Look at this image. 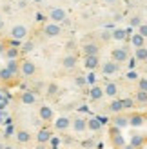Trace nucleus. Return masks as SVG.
Instances as JSON below:
<instances>
[{
	"instance_id": "obj_1",
	"label": "nucleus",
	"mask_w": 147,
	"mask_h": 149,
	"mask_svg": "<svg viewBox=\"0 0 147 149\" xmlns=\"http://www.w3.org/2000/svg\"><path fill=\"white\" fill-rule=\"evenodd\" d=\"M109 138H111V146L114 149H122L123 146H126V140H123V135L120 133L118 127H113L111 131H109Z\"/></svg>"
},
{
	"instance_id": "obj_2",
	"label": "nucleus",
	"mask_w": 147,
	"mask_h": 149,
	"mask_svg": "<svg viewBox=\"0 0 147 149\" xmlns=\"http://www.w3.org/2000/svg\"><path fill=\"white\" fill-rule=\"evenodd\" d=\"M111 58H113V62H116V64L127 62L129 60V51H127V47H114L111 51Z\"/></svg>"
},
{
	"instance_id": "obj_3",
	"label": "nucleus",
	"mask_w": 147,
	"mask_h": 149,
	"mask_svg": "<svg viewBox=\"0 0 147 149\" xmlns=\"http://www.w3.org/2000/svg\"><path fill=\"white\" fill-rule=\"evenodd\" d=\"M9 35H11L13 40L22 42V40H26V36H27V27L22 26V24H17V26L11 27V33H9Z\"/></svg>"
},
{
	"instance_id": "obj_4",
	"label": "nucleus",
	"mask_w": 147,
	"mask_h": 149,
	"mask_svg": "<svg viewBox=\"0 0 147 149\" xmlns=\"http://www.w3.org/2000/svg\"><path fill=\"white\" fill-rule=\"evenodd\" d=\"M35 73H36L35 62H31V60H22L20 62V74H24L26 78H31V77H35Z\"/></svg>"
},
{
	"instance_id": "obj_5",
	"label": "nucleus",
	"mask_w": 147,
	"mask_h": 149,
	"mask_svg": "<svg viewBox=\"0 0 147 149\" xmlns=\"http://www.w3.org/2000/svg\"><path fill=\"white\" fill-rule=\"evenodd\" d=\"M49 18H51V22H55V24H60V22H64L67 18V13H65V9H62V7H53V9L49 11Z\"/></svg>"
},
{
	"instance_id": "obj_6",
	"label": "nucleus",
	"mask_w": 147,
	"mask_h": 149,
	"mask_svg": "<svg viewBox=\"0 0 147 149\" xmlns=\"http://www.w3.org/2000/svg\"><path fill=\"white\" fill-rule=\"evenodd\" d=\"M42 31H44V35H46L47 38H53V36H58V35L62 33V27L58 26V24H55V22H49V24L44 26Z\"/></svg>"
},
{
	"instance_id": "obj_7",
	"label": "nucleus",
	"mask_w": 147,
	"mask_h": 149,
	"mask_svg": "<svg viewBox=\"0 0 147 149\" xmlns=\"http://www.w3.org/2000/svg\"><path fill=\"white\" fill-rule=\"evenodd\" d=\"M71 127H73L75 133H84L87 129V118H84V116L73 118V120H71Z\"/></svg>"
},
{
	"instance_id": "obj_8",
	"label": "nucleus",
	"mask_w": 147,
	"mask_h": 149,
	"mask_svg": "<svg viewBox=\"0 0 147 149\" xmlns=\"http://www.w3.org/2000/svg\"><path fill=\"white\" fill-rule=\"evenodd\" d=\"M100 69H102V73H104L105 77H111V74H114L118 71V64L113 62V60H107V62H104L100 65Z\"/></svg>"
},
{
	"instance_id": "obj_9",
	"label": "nucleus",
	"mask_w": 147,
	"mask_h": 149,
	"mask_svg": "<svg viewBox=\"0 0 147 149\" xmlns=\"http://www.w3.org/2000/svg\"><path fill=\"white\" fill-rule=\"evenodd\" d=\"M82 51H84V56H93V55L100 53V47H98V44H94V42H87L82 46Z\"/></svg>"
},
{
	"instance_id": "obj_10",
	"label": "nucleus",
	"mask_w": 147,
	"mask_h": 149,
	"mask_svg": "<svg viewBox=\"0 0 147 149\" xmlns=\"http://www.w3.org/2000/svg\"><path fill=\"white\" fill-rule=\"evenodd\" d=\"M69 127H71V118L60 116V118H56V120H55V129L56 131H67Z\"/></svg>"
},
{
	"instance_id": "obj_11",
	"label": "nucleus",
	"mask_w": 147,
	"mask_h": 149,
	"mask_svg": "<svg viewBox=\"0 0 147 149\" xmlns=\"http://www.w3.org/2000/svg\"><path fill=\"white\" fill-rule=\"evenodd\" d=\"M84 65H85V69H89V71H94L100 65V58L98 55H93V56H85L84 58Z\"/></svg>"
},
{
	"instance_id": "obj_12",
	"label": "nucleus",
	"mask_w": 147,
	"mask_h": 149,
	"mask_svg": "<svg viewBox=\"0 0 147 149\" xmlns=\"http://www.w3.org/2000/svg\"><path fill=\"white\" fill-rule=\"evenodd\" d=\"M38 115H40V120H44V122H51V120H53V116H55L53 109H51L49 106H40Z\"/></svg>"
},
{
	"instance_id": "obj_13",
	"label": "nucleus",
	"mask_w": 147,
	"mask_h": 149,
	"mask_svg": "<svg viewBox=\"0 0 147 149\" xmlns=\"http://www.w3.org/2000/svg\"><path fill=\"white\" fill-rule=\"evenodd\" d=\"M20 102L24 104V106H33V104L36 102V95L35 91H24L20 95Z\"/></svg>"
},
{
	"instance_id": "obj_14",
	"label": "nucleus",
	"mask_w": 147,
	"mask_h": 149,
	"mask_svg": "<svg viewBox=\"0 0 147 149\" xmlns=\"http://www.w3.org/2000/svg\"><path fill=\"white\" fill-rule=\"evenodd\" d=\"M62 68L64 69H75L76 68V55H65L62 58Z\"/></svg>"
},
{
	"instance_id": "obj_15",
	"label": "nucleus",
	"mask_w": 147,
	"mask_h": 149,
	"mask_svg": "<svg viewBox=\"0 0 147 149\" xmlns=\"http://www.w3.org/2000/svg\"><path fill=\"white\" fill-rule=\"evenodd\" d=\"M127 125H129V116L116 115V116L113 118V127H118V129H122V127H127Z\"/></svg>"
},
{
	"instance_id": "obj_16",
	"label": "nucleus",
	"mask_w": 147,
	"mask_h": 149,
	"mask_svg": "<svg viewBox=\"0 0 147 149\" xmlns=\"http://www.w3.org/2000/svg\"><path fill=\"white\" fill-rule=\"evenodd\" d=\"M87 129L93 131V133H96L102 129V120L96 116H93V118H87Z\"/></svg>"
},
{
	"instance_id": "obj_17",
	"label": "nucleus",
	"mask_w": 147,
	"mask_h": 149,
	"mask_svg": "<svg viewBox=\"0 0 147 149\" xmlns=\"http://www.w3.org/2000/svg\"><path fill=\"white\" fill-rule=\"evenodd\" d=\"M113 38L118 40V42H126V40L129 38V33L126 31V29L118 27V29H114V31H113Z\"/></svg>"
},
{
	"instance_id": "obj_18",
	"label": "nucleus",
	"mask_w": 147,
	"mask_h": 149,
	"mask_svg": "<svg viewBox=\"0 0 147 149\" xmlns=\"http://www.w3.org/2000/svg\"><path fill=\"white\" fill-rule=\"evenodd\" d=\"M104 95H107V96H116V95H118V86H116L114 82H107L105 87H104Z\"/></svg>"
},
{
	"instance_id": "obj_19",
	"label": "nucleus",
	"mask_w": 147,
	"mask_h": 149,
	"mask_svg": "<svg viewBox=\"0 0 147 149\" xmlns=\"http://www.w3.org/2000/svg\"><path fill=\"white\" fill-rule=\"evenodd\" d=\"M36 140H38V144H47L51 140V131L49 129H40L38 135H36Z\"/></svg>"
},
{
	"instance_id": "obj_20",
	"label": "nucleus",
	"mask_w": 147,
	"mask_h": 149,
	"mask_svg": "<svg viewBox=\"0 0 147 149\" xmlns=\"http://www.w3.org/2000/svg\"><path fill=\"white\" fill-rule=\"evenodd\" d=\"M129 38H131V44H133V47L135 49H138V47H144V36L142 35H138V33H133V35H131L129 36Z\"/></svg>"
},
{
	"instance_id": "obj_21",
	"label": "nucleus",
	"mask_w": 147,
	"mask_h": 149,
	"mask_svg": "<svg viewBox=\"0 0 147 149\" xmlns=\"http://www.w3.org/2000/svg\"><path fill=\"white\" fill-rule=\"evenodd\" d=\"M131 146H133L135 149H140L144 144H145V138L142 136V135H131V142H129Z\"/></svg>"
},
{
	"instance_id": "obj_22",
	"label": "nucleus",
	"mask_w": 147,
	"mask_h": 149,
	"mask_svg": "<svg viewBox=\"0 0 147 149\" xmlns=\"http://www.w3.org/2000/svg\"><path fill=\"white\" fill-rule=\"evenodd\" d=\"M89 96L93 100H100L102 96H104V87H100V86H93L91 87V91H89Z\"/></svg>"
},
{
	"instance_id": "obj_23",
	"label": "nucleus",
	"mask_w": 147,
	"mask_h": 149,
	"mask_svg": "<svg viewBox=\"0 0 147 149\" xmlns=\"http://www.w3.org/2000/svg\"><path fill=\"white\" fill-rule=\"evenodd\" d=\"M6 68H7V71H9L13 77H17V74L20 73V64H18V60H9Z\"/></svg>"
},
{
	"instance_id": "obj_24",
	"label": "nucleus",
	"mask_w": 147,
	"mask_h": 149,
	"mask_svg": "<svg viewBox=\"0 0 147 149\" xmlns=\"http://www.w3.org/2000/svg\"><path fill=\"white\" fill-rule=\"evenodd\" d=\"M17 140L20 144H27L29 140H31V135H29V131H26V129H18L17 131Z\"/></svg>"
},
{
	"instance_id": "obj_25",
	"label": "nucleus",
	"mask_w": 147,
	"mask_h": 149,
	"mask_svg": "<svg viewBox=\"0 0 147 149\" xmlns=\"http://www.w3.org/2000/svg\"><path fill=\"white\" fill-rule=\"evenodd\" d=\"M109 111L114 115H120L123 111V106H122V100H113L111 104H109Z\"/></svg>"
},
{
	"instance_id": "obj_26",
	"label": "nucleus",
	"mask_w": 147,
	"mask_h": 149,
	"mask_svg": "<svg viewBox=\"0 0 147 149\" xmlns=\"http://www.w3.org/2000/svg\"><path fill=\"white\" fill-rule=\"evenodd\" d=\"M144 124V116L142 115H131L129 116V125H133V127H140V125Z\"/></svg>"
},
{
	"instance_id": "obj_27",
	"label": "nucleus",
	"mask_w": 147,
	"mask_h": 149,
	"mask_svg": "<svg viewBox=\"0 0 147 149\" xmlns=\"http://www.w3.org/2000/svg\"><path fill=\"white\" fill-rule=\"evenodd\" d=\"M135 56H136V60H140V62H145L147 60V47H138L135 49Z\"/></svg>"
},
{
	"instance_id": "obj_28",
	"label": "nucleus",
	"mask_w": 147,
	"mask_h": 149,
	"mask_svg": "<svg viewBox=\"0 0 147 149\" xmlns=\"http://www.w3.org/2000/svg\"><path fill=\"white\" fill-rule=\"evenodd\" d=\"M4 53H6V56L9 58V60H17L20 51H18V47H7V49L4 51Z\"/></svg>"
},
{
	"instance_id": "obj_29",
	"label": "nucleus",
	"mask_w": 147,
	"mask_h": 149,
	"mask_svg": "<svg viewBox=\"0 0 147 149\" xmlns=\"http://www.w3.org/2000/svg\"><path fill=\"white\" fill-rule=\"evenodd\" d=\"M46 93H47V96H56V95H58V84H55V82L47 84Z\"/></svg>"
},
{
	"instance_id": "obj_30",
	"label": "nucleus",
	"mask_w": 147,
	"mask_h": 149,
	"mask_svg": "<svg viewBox=\"0 0 147 149\" xmlns=\"http://www.w3.org/2000/svg\"><path fill=\"white\" fill-rule=\"evenodd\" d=\"M13 78V74L7 71V68H0V80L2 82H9Z\"/></svg>"
},
{
	"instance_id": "obj_31",
	"label": "nucleus",
	"mask_w": 147,
	"mask_h": 149,
	"mask_svg": "<svg viewBox=\"0 0 147 149\" xmlns=\"http://www.w3.org/2000/svg\"><path fill=\"white\" fill-rule=\"evenodd\" d=\"M135 102H138V104H142V106H145V104H147V93H144V91H138V93H136V98H135Z\"/></svg>"
},
{
	"instance_id": "obj_32",
	"label": "nucleus",
	"mask_w": 147,
	"mask_h": 149,
	"mask_svg": "<svg viewBox=\"0 0 147 149\" xmlns=\"http://www.w3.org/2000/svg\"><path fill=\"white\" fill-rule=\"evenodd\" d=\"M135 98H123L122 100V106H123V109H133L135 107Z\"/></svg>"
},
{
	"instance_id": "obj_33",
	"label": "nucleus",
	"mask_w": 147,
	"mask_h": 149,
	"mask_svg": "<svg viewBox=\"0 0 147 149\" xmlns=\"http://www.w3.org/2000/svg\"><path fill=\"white\" fill-rule=\"evenodd\" d=\"M138 91L147 93V78H140V80H138Z\"/></svg>"
},
{
	"instance_id": "obj_34",
	"label": "nucleus",
	"mask_w": 147,
	"mask_h": 149,
	"mask_svg": "<svg viewBox=\"0 0 147 149\" xmlns=\"http://www.w3.org/2000/svg\"><path fill=\"white\" fill-rule=\"evenodd\" d=\"M129 24H131V27H138V26L142 24V20H140V17H136V15H135V17H131Z\"/></svg>"
},
{
	"instance_id": "obj_35",
	"label": "nucleus",
	"mask_w": 147,
	"mask_h": 149,
	"mask_svg": "<svg viewBox=\"0 0 147 149\" xmlns=\"http://www.w3.org/2000/svg\"><path fill=\"white\" fill-rule=\"evenodd\" d=\"M138 35H142L144 38H147V24H144V22H142V24L138 26Z\"/></svg>"
},
{
	"instance_id": "obj_36",
	"label": "nucleus",
	"mask_w": 147,
	"mask_h": 149,
	"mask_svg": "<svg viewBox=\"0 0 147 149\" xmlns=\"http://www.w3.org/2000/svg\"><path fill=\"white\" fill-rule=\"evenodd\" d=\"M75 84H76L78 87H84V86L87 84V78H85V77H76V78H75Z\"/></svg>"
},
{
	"instance_id": "obj_37",
	"label": "nucleus",
	"mask_w": 147,
	"mask_h": 149,
	"mask_svg": "<svg viewBox=\"0 0 147 149\" xmlns=\"http://www.w3.org/2000/svg\"><path fill=\"white\" fill-rule=\"evenodd\" d=\"M33 49H35V42H26L24 47H22V51H24V53H29V51H33Z\"/></svg>"
},
{
	"instance_id": "obj_38",
	"label": "nucleus",
	"mask_w": 147,
	"mask_h": 149,
	"mask_svg": "<svg viewBox=\"0 0 147 149\" xmlns=\"http://www.w3.org/2000/svg\"><path fill=\"white\" fill-rule=\"evenodd\" d=\"M100 38L104 40V42H107L109 38H113V33H109V31H102V35H100Z\"/></svg>"
},
{
	"instance_id": "obj_39",
	"label": "nucleus",
	"mask_w": 147,
	"mask_h": 149,
	"mask_svg": "<svg viewBox=\"0 0 147 149\" xmlns=\"http://www.w3.org/2000/svg\"><path fill=\"white\" fill-rule=\"evenodd\" d=\"M126 77H127V80H136V78H138V74H136L135 71H129Z\"/></svg>"
},
{
	"instance_id": "obj_40",
	"label": "nucleus",
	"mask_w": 147,
	"mask_h": 149,
	"mask_svg": "<svg viewBox=\"0 0 147 149\" xmlns=\"http://www.w3.org/2000/svg\"><path fill=\"white\" fill-rule=\"evenodd\" d=\"M85 78H87V84H94V80H96V78H94V73H89Z\"/></svg>"
},
{
	"instance_id": "obj_41",
	"label": "nucleus",
	"mask_w": 147,
	"mask_h": 149,
	"mask_svg": "<svg viewBox=\"0 0 147 149\" xmlns=\"http://www.w3.org/2000/svg\"><path fill=\"white\" fill-rule=\"evenodd\" d=\"M11 133H13V127H11V125H9V127H7V129H6V136H9V135H11Z\"/></svg>"
},
{
	"instance_id": "obj_42",
	"label": "nucleus",
	"mask_w": 147,
	"mask_h": 149,
	"mask_svg": "<svg viewBox=\"0 0 147 149\" xmlns=\"http://www.w3.org/2000/svg\"><path fill=\"white\" fill-rule=\"evenodd\" d=\"M4 27V18H2V15H0V29Z\"/></svg>"
},
{
	"instance_id": "obj_43",
	"label": "nucleus",
	"mask_w": 147,
	"mask_h": 149,
	"mask_svg": "<svg viewBox=\"0 0 147 149\" xmlns=\"http://www.w3.org/2000/svg\"><path fill=\"white\" fill-rule=\"evenodd\" d=\"M36 149H46V144H38V146H36Z\"/></svg>"
},
{
	"instance_id": "obj_44",
	"label": "nucleus",
	"mask_w": 147,
	"mask_h": 149,
	"mask_svg": "<svg viewBox=\"0 0 147 149\" xmlns=\"http://www.w3.org/2000/svg\"><path fill=\"white\" fill-rule=\"evenodd\" d=\"M122 149H135V147H133V146H131V144H127V146H123Z\"/></svg>"
},
{
	"instance_id": "obj_45",
	"label": "nucleus",
	"mask_w": 147,
	"mask_h": 149,
	"mask_svg": "<svg viewBox=\"0 0 147 149\" xmlns=\"http://www.w3.org/2000/svg\"><path fill=\"white\" fill-rule=\"evenodd\" d=\"M105 2H107V4H116L118 0H105Z\"/></svg>"
},
{
	"instance_id": "obj_46",
	"label": "nucleus",
	"mask_w": 147,
	"mask_h": 149,
	"mask_svg": "<svg viewBox=\"0 0 147 149\" xmlns=\"http://www.w3.org/2000/svg\"><path fill=\"white\" fill-rule=\"evenodd\" d=\"M0 53H4V46H2V42H0Z\"/></svg>"
},
{
	"instance_id": "obj_47",
	"label": "nucleus",
	"mask_w": 147,
	"mask_h": 149,
	"mask_svg": "<svg viewBox=\"0 0 147 149\" xmlns=\"http://www.w3.org/2000/svg\"><path fill=\"white\" fill-rule=\"evenodd\" d=\"M4 149H15V147H13V146H6Z\"/></svg>"
},
{
	"instance_id": "obj_48",
	"label": "nucleus",
	"mask_w": 147,
	"mask_h": 149,
	"mask_svg": "<svg viewBox=\"0 0 147 149\" xmlns=\"http://www.w3.org/2000/svg\"><path fill=\"white\" fill-rule=\"evenodd\" d=\"M4 147H6V146H4V144H2V142H0V149H4Z\"/></svg>"
},
{
	"instance_id": "obj_49",
	"label": "nucleus",
	"mask_w": 147,
	"mask_h": 149,
	"mask_svg": "<svg viewBox=\"0 0 147 149\" xmlns=\"http://www.w3.org/2000/svg\"><path fill=\"white\" fill-rule=\"evenodd\" d=\"M33 2H38V4H40V2H44V0H33Z\"/></svg>"
}]
</instances>
